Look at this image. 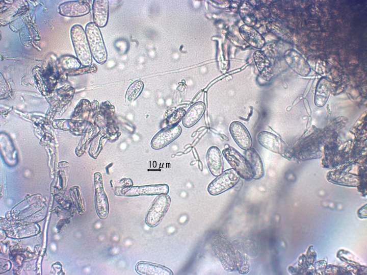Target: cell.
Masks as SVG:
<instances>
[{
	"mask_svg": "<svg viewBox=\"0 0 367 275\" xmlns=\"http://www.w3.org/2000/svg\"><path fill=\"white\" fill-rule=\"evenodd\" d=\"M70 36L77 58L83 66L91 65L92 55L83 28L75 24L70 30Z\"/></svg>",
	"mask_w": 367,
	"mask_h": 275,
	"instance_id": "obj_1",
	"label": "cell"
},
{
	"mask_svg": "<svg viewBox=\"0 0 367 275\" xmlns=\"http://www.w3.org/2000/svg\"><path fill=\"white\" fill-rule=\"evenodd\" d=\"M85 32L93 57L98 63L103 64L108 54L99 28L91 22L86 25Z\"/></svg>",
	"mask_w": 367,
	"mask_h": 275,
	"instance_id": "obj_2",
	"label": "cell"
},
{
	"mask_svg": "<svg viewBox=\"0 0 367 275\" xmlns=\"http://www.w3.org/2000/svg\"><path fill=\"white\" fill-rule=\"evenodd\" d=\"M240 179V177L233 168H229L210 183L207 191L212 195H219L233 187Z\"/></svg>",
	"mask_w": 367,
	"mask_h": 275,
	"instance_id": "obj_3",
	"label": "cell"
},
{
	"mask_svg": "<svg viewBox=\"0 0 367 275\" xmlns=\"http://www.w3.org/2000/svg\"><path fill=\"white\" fill-rule=\"evenodd\" d=\"M170 203L171 198L167 194L156 196L146 213V224L150 227L158 225L167 212Z\"/></svg>",
	"mask_w": 367,
	"mask_h": 275,
	"instance_id": "obj_4",
	"label": "cell"
},
{
	"mask_svg": "<svg viewBox=\"0 0 367 275\" xmlns=\"http://www.w3.org/2000/svg\"><path fill=\"white\" fill-rule=\"evenodd\" d=\"M225 159L240 178L250 181L253 178L245 157L233 147L228 146L222 151Z\"/></svg>",
	"mask_w": 367,
	"mask_h": 275,
	"instance_id": "obj_5",
	"label": "cell"
},
{
	"mask_svg": "<svg viewBox=\"0 0 367 275\" xmlns=\"http://www.w3.org/2000/svg\"><path fill=\"white\" fill-rule=\"evenodd\" d=\"M213 248L225 270L231 271L237 268L234 249L226 239L216 238Z\"/></svg>",
	"mask_w": 367,
	"mask_h": 275,
	"instance_id": "obj_6",
	"label": "cell"
},
{
	"mask_svg": "<svg viewBox=\"0 0 367 275\" xmlns=\"http://www.w3.org/2000/svg\"><path fill=\"white\" fill-rule=\"evenodd\" d=\"M95 185V204L97 214L100 219L107 217L109 212V205L106 193L104 191L102 177L100 172L94 174Z\"/></svg>",
	"mask_w": 367,
	"mask_h": 275,
	"instance_id": "obj_7",
	"label": "cell"
},
{
	"mask_svg": "<svg viewBox=\"0 0 367 275\" xmlns=\"http://www.w3.org/2000/svg\"><path fill=\"white\" fill-rule=\"evenodd\" d=\"M182 129L178 124L167 126L152 138L150 145L154 149H160L175 140L181 134Z\"/></svg>",
	"mask_w": 367,
	"mask_h": 275,
	"instance_id": "obj_8",
	"label": "cell"
},
{
	"mask_svg": "<svg viewBox=\"0 0 367 275\" xmlns=\"http://www.w3.org/2000/svg\"><path fill=\"white\" fill-rule=\"evenodd\" d=\"M54 128L70 131L74 133L83 134L92 131L93 124L88 121L82 120L60 119L53 121Z\"/></svg>",
	"mask_w": 367,
	"mask_h": 275,
	"instance_id": "obj_9",
	"label": "cell"
},
{
	"mask_svg": "<svg viewBox=\"0 0 367 275\" xmlns=\"http://www.w3.org/2000/svg\"><path fill=\"white\" fill-rule=\"evenodd\" d=\"M229 130L231 137L240 148L246 150L251 147V136L243 123L238 121H233L230 123Z\"/></svg>",
	"mask_w": 367,
	"mask_h": 275,
	"instance_id": "obj_10",
	"label": "cell"
},
{
	"mask_svg": "<svg viewBox=\"0 0 367 275\" xmlns=\"http://www.w3.org/2000/svg\"><path fill=\"white\" fill-rule=\"evenodd\" d=\"M90 11L89 4L84 1H68L60 4L58 8L60 14L70 17L84 16Z\"/></svg>",
	"mask_w": 367,
	"mask_h": 275,
	"instance_id": "obj_11",
	"label": "cell"
},
{
	"mask_svg": "<svg viewBox=\"0 0 367 275\" xmlns=\"http://www.w3.org/2000/svg\"><path fill=\"white\" fill-rule=\"evenodd\" d=\"M259 144L266 149L279 154H283L286 149V144L277 135L272 133L263 131L257 135Z\"/></svg>",
	"mask_w": 367,
	"mask_h": 275,
	"instance_id": "obj_12",
	"label": "cell"
},
{
	"mask_svg": "<svg viewBox=\"0 0 367 275\" xmlns=\"http://www.w3.org/2000/svg\"><path fill=\"white\" fill-rule=\"evenodd\" d=\"M284 57L289 66L299 75L305 77L310 72L311 68L307 61L296 51L287 50Z\"/></svg>",
	"mask_w": 367,
	"mask_h": 275,
	"instance_id": "obj_13",
	"label": "cell"
},
{
	"mask_svg": "<svg viewBox=\"0 0 367 275\" xmlns=\"http://www.w3.org/2000/svg\"><path fill=\"white\" fill-rule=\"evenodd\" d=\"M124 191H125L124 195L129 196L167 194L169 191V187L166 184L148 185L132 187Z\"/></svg>",
	"mask_w": 367,
	"mask_h": 275,
	"instance_id": "obj_14",
	"label": "cell"
},
{
	"mask_svg": "<svg viewBox=\"0 0 367 275\" xmlns=\"http://www.w3.org/2000/svg\"><path fill=\"white\" fill-rule=\"evenodd\" d=\"M244 154L253 179L258 180L261 178L265 173L264 167L257 151L255 148L250 147L245 150Z\"/></svg>",
	"mask_w": 367,
	"mask_h": 275,
	"instance_id": "obj_15",
	"label": "cell"
},
{
	"mask_svg": "<svg viewBox=\"0 0 367 275\" xmlns=\"http://www.w3.org/2000/svg\"><path fill=\"white\" fill-rule=\"evenodd\" d=\"M206 162L211 173L214 176L220 175L224 169V163L219 148L216 146L210 147L206 153Z\"/></svg>",
	"mask_w": 367,
	"mask_h": 275,
	"instance_id": "obj_16",
	"label": "cell"
},
{
	"mask_svg": "<svg viewBox=\"0 0 367 275\" xmlns=\"http://www.w3.org/2000/svg\"><path fill=\"white\" fill-rule=\"evenodd\" d=\"M239 32L242 38L251 46L259 49L265 45L264 38L253 27L243 24L240 27Z\"/></svg>",
	"mask_w": 367,
	"mask_h": 275,
	"instance_id": "obj_17",
	"label": "cell"
},
{
	"mask_svg": "<svg viewBox=\"0 0 367 275\" xmlns=\"http://www.w3.org/2000/svg\"><path fill=\"white\" fill-rule=\"evenodd\" d=\"M94 22L102 28L107 24L109 18V2L108 0H95L92 5Z\"/></svg>",
	"mask_w": 367,
	"mask_h": 275,
	"instance_id": "obj_18",
	"label": "cell"
},
{
	"mask_svg": "<svg viewBox=\"0 0 367 275\" xmlns=\"http://www.w3.org/2000/svg\"><path fill=\"white\" fill-rule=\"evenodd\" d=\"M256 66L261 76L269 81L273 76L272 64L264 52L257 51L253 54Z\"/></svg>",
	"mask_w": 367,
	"mask_h": 275,
	"instance_id": "obj_19",
	"label": "cell"
},
{
	"mask_svg": "<svg viewBox=\"0 0 367 275\" xmlns=\"http://www.w3.org/2000/svg\"><path fill=\"white\" fill-rule=\"evenodd\" d=\"M205 109V105L202 102H198L192 105L183 117V125L186 128L195 125L203 116Z\"/></svg>",
	"mask_w": 367,
	"mask_h": 275,
	"instance_id": "obj_20",
	"label": "cell"
},
{
	"mask_svg": "<svg viewBox=\"0 0 367 275\" xmlns=\"http://www.w3.org/2000/svg\"><path fill=\"white\" fill-rule=\"evenodd\" d=\"M136 271L141 274L170 275L172 271L164 266L150 262L141 261L138 262L135 267Z\"/></svg>",
	"mask_w": 367,
	"mask_h": 275,
	"instance_id": "obj_21",
	"label": "cell"
},
{
	"mask_svg": "<svg viewBox=\"0 0 367 275\" xmlns=\"http://www.w3.org/2000/svg\"><path fill=\"white\" fill-rule=\"evenodd\" d=\"M330 90V82L325 78H321L318 82L315 94V104L317 106L324 105L328 98Z\"/></svg>",
	"mask_w": 367,
	"mask_h": 275,
	"instance_id": "obj_22",
	"label": "cell"
},
{
	"mask_svg": "<svg viewBox=\"0 0 367 275\" xmlns=\"http://www.w3.org/2000/svg\"><path fill=\"white\" fill-rule=\"evenodd\" d=\"M239 14L245 24L253 27L257 22V17L252 5L247 1H243L239 8Z\"/></svg>",
	"mask_w": 367,
	"mask_h": 275,
	"instance_id": "obj_23",
	"label": "cell"
},
{
	"mask_svg": "<svg viewBox=\"0 0 367 275\" xmlns=\"http://www.w3.org/2000/svg\"><path fill=\"white\" fill-rule=\"evenodd\" d=\"M91 103L86 99H81L76 105L71 116L73 119L86 120L90 115Z\"/></svg>",
	"mask_w": 367,
	"mask_h": 275,
	"instance_id": "obj_24",
	"label": "cell"
},
{
	"mask_svg": "<svg viewBox=\"0 0 367 275\" xmlns=\"http://www.w3.org/2000/svg\"><path fill=\"white\" fill-rule=\"evenodd\" d=\"M235 255L236 268L240 273H246L249 270L248 259L245 253L241 249L233 248Z\"/></svg>",
	"mask_w": 367,
	"mask_h": 275,
	"instance_id": "obj_25",
	"label": "cell"
},
{
	"mask_svg": "<svg viewBox=\"0 0 367 275\" xmlns=\"http://www.w3.org/2000/svg\"><path fill=\"white\" fill-rule=\"evenodd\" d=\"M144 87L142 81L136 80L128 87L125 94V98L129 102L134 101L141 94Z\"/></svg>",
	"mask_w": 367,
	"mask_h": 275,
	"instance_id": "obj_26",
	"label": "cell"
},
{
	"mask_svg": "<svg viewBox=\"0 0 367 275\" xmlns=\"http://www.w3.org/2000/svg\"><path fill=\"white\" fill-rule=\"evenodd\" d=\"M104 138V134L99 132L94 137L91 141L89 148V155L93 158L96 159L102 149V139Z\"/></svg>",
	"mask_w": 367,
	"mask_h": 275,
	"instance_id": "obj_27",
	"label": "cell"
},
{
	"mask_svg": "<svg viewBox=\"0 0 367 275\" xmlns=\"http://www.w3.org/2000/svg\"><path fill=\"white\" fill-rule=\"evenodd\" d=\"M59 61L62 68L69 71L78 69L81 65L78 59L72 56H64L60 58Z\"/></svg>",
	"mask_w": 367,
	"mask_h": 275,
	"instance_id": "obj_28",
	"label": "cell"
},
{
	"mask_svg": "<svg viewBox=\"0 0 367 275\" xmlns=\"http://www.w3.org/2000/svg\"><path fill=\"white\" fill-rule=\"evenodd\" d=\"M95 133V131H94L93 130L91 132L85 133V135L81 139L75 149V154L77 156H80L85 152L90 141L94 138L96 135L94 134Z\"/></svg>",
	"mask_w": 367,
	"mask_h": 275,
	"instance_id": "obj_29",
	"label": "cell"
},
{
	"mask_svg": "<svg viewBox=\"0 0 367 275\" xmlns=\"http://www.w3.org/2000/svg\"><path fill=\"white\" fill-rule=\"evenodd\" d=\"M185 114V110L184 109L182 108L177 109L165 120L167 126L178 124L177 123L180 122Z\"/></svg>",
	"mask_w": 367,
	"mask_h": 275,
	"instance_id": "obj_30",
	"label": "cell"
},
{
	"mask_svg": "<svg viewBox=\"0 0 367 275\" xmlns=\"http://www.w3.org/2000/svg\"><path fill=\"white\" fill-rule=\"evenodd\" d=\"M97 70V66L95 65H91L90 66H85V67L80 68L74 71H69L68 74L69 75H75L84 74L85 73H89L92 72H95Z\"/></svg>",
	"mask_w": 367,
	"mask_h": 275,
	"instance_id": "obj_31",
	"label": "cell"
},
{
	"mask_svg": "<svg viewBox=\"0 0 367 275\" xmlns=\"http://www.w3.org/2000/svg\"><path fill=\"white\" fill-rule=\"evenodd\" d=\"M99 104L97 101L94 100L92 102L91 105V112L90 113H93L95 115L99 109Z\"/></svg>",
	"mask_w": 367,
	"mask_h": 275,
	"instance_id": "obj_32",
	"label": "cell"
}]
</instances>
